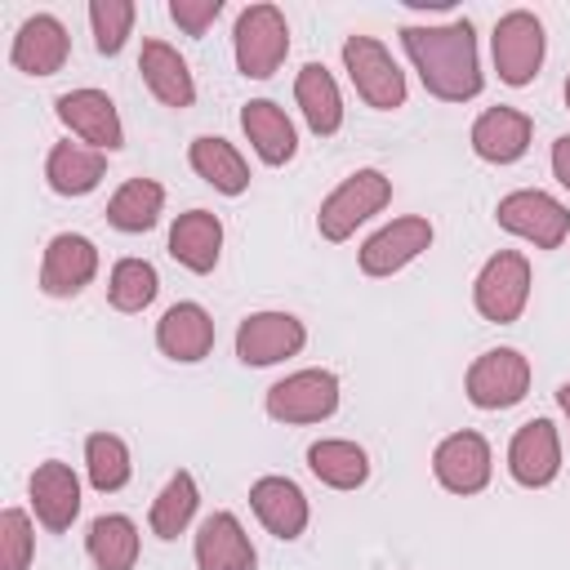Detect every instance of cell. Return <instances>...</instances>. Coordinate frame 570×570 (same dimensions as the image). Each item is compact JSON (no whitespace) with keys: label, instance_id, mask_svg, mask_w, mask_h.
Listing matches in <instances>:
<instances>
[{"label":"cell","instance_id":"33","mask_svg":"<svg viewBox=\"0 0 570 570\" xmlns=\"http://www.w3.org/2000/svg\"><path fill=\"white\" fill-rule=\"evenodd\" d=\"M160 289V276L147 258H120L111 267V281H107V298L116 312H142Z\"/></svg>","mask_w":570,"mask_h":570},{"label":"cell","instance_id":"22","mask_svg":"<svg viewBox=\"0 0 570 570\" xmlns=\"http://www.w3.org/2000/svg\"><path fill=\"white\" fill-rule=\"evenodd\" d=\"M138 71H142L147 89H151L165 107L183 111V107L196 102V80H191V71H187V58H183L174 45H165V40H142Z\"/></svg>","mask_w":570,"mask_h":570},{"label":"cell","instance_id":"1","mask_svg":"<svg viewBox=\"0 0 570 570\" xmlns=\"http://www.w3.org/2000/svg\"><path fill=\"white\" fill-rule=\"evenodd\" d=\"M401 45L432 98L468 102L481 94L485 76L476 58V31L468 18H454L445 27H401Z\"/></svg>","mask_w":570,"mask_h":570},{"label":"cell","instance_id":"11","mask_svg":"<svg viewBox=\"0 0 570 570\" xmlns=\"http://www.w3.org/2000/svg\"><path fill=\"white\" fill-rule=\"evenodd\" d=\"M307 343V330L289 312H249L236 330V356L245 365H276L285 356H298Z\"/></svg>","mask_w":570,"mask_h":570},{"label":"cell","instance_id":"7","mask_svg":"<svg viewBox=\"0 0 570 570\" xmlns=\"http://www.w3.org/2000/svg\"><path fill=\"white\" fill-rule=\"evenodd\" d=\"M343 67L356 85V94L379 107V111H396L405 102V71L392 62V53L374 40V36H347L343 40Z\"/></svg>","mask_w":570,"mask_h":570},{"label":"cell","instance_id":"30","mask_svg":"<svg viewBox=\"0 0 570 570\" xmlns=\"http://www.w3.org/2000/svg\"><path fill=\"white\" fill-rule=\"evenodd\" d=\"M165 209V187L156 178H129L116 187V196L107 200V223L116 232H151L156 218Z\"/></svg>","mask_w":570,"mask_h":570},{"label":"cell","instance_id":"32","mask_svg":"<svg viewBox=\"0 0 570 570\" xmlns=\"http://www.w3.org/2000/svg\"><path fill=\"white\" fill-rule=\"evenodd\" d=\"M85 472H89V485H94L98 494L125 490V485H129V472H134L129 445H125L120 436H111V432H94V436L85 441Z\"/></svg>","mask_w":570,"mask_h":570},{"label":"cell","instance_id":"14","mask_svg":"<svg viewBox=\"0 0 570 570\" xmlns=\"http://www.w3.org/2000/svg\"><path fill=\"white\" fill-rule=\"evenodd\" d=\"M428 245H432V223L428 218H419V214L392 218L387 227H379L361 245V272L365 276H392V272L410 267Z\"/></svg>","mask_w":570,"mask_h":570},{"label":"cell","instance_id":"3","mask_svg":"<svg viewBox=\"0 0 570 570\" xmlns=\"http://www.w3.org/2000/svg\"><path fill=\"white\" fill-rule=\"evenodd\" d=\"M392 200V183L379 169H356L347 174L316 209V232L325 240H347L365 218H374Z\"/></svg>","mask_w":570,"mask_h":570},{"label":"cell","instance_id":"39","mask_svg":"<svg viewBox=\"0 0 570 570\" xmlns=\"http://www.w3.org/2000/svg\"><path fill=\"white\" fill-rule=\"evenodd\" d=\"M566 107H570V76H566Z\"/></svg>","mask_w":570,"mask_h":570},{"label":"cell","instance_id":"16","mask_svg":"<svg viewBox=\"0 0 570 570\" xmlns=\"http://www.w3.org/2000/svg\"><path fill=\"white\" fill-rule=\"evenodd\" d=\"M27 494H31V508H36V521L53 534L71 530L76 512H80V481L76 472L62 463V459H45L36 463L31 481H27Z\"/></svg>","mask_w":570,"mask_h":570},{"label":"cell","instance_id":"5","mask_svg":"<svg viewBox=\"0 0 570 570\" xmlns=\"http://www.w3.org/2000/svg\"><path fill=\"white\" fill-rule=\"evenodd\" d=\"M543 49H548L543 22L530 9H512V13H503L494 22L490 53H494V71H499L503 85H512V89L530 85L539 76V67H543Z\"/></svg>","mask_w":570,"mask_h":570},{"label":"cell","instance_id":"15","mask_svg":"<svg viewBox=\"0 0 570 570\" xmlns=\"http://www.w3.org/2000/svg\"><path fill=\"white\" fill-rule=\"evenodd\" d=\"M98 272V245L89 236L76 232H58L45 245V263H40V289L49 298H71L80 294Z\"/></svg>","mask_w":570,"mask_h":570},{"label":"cell","instance_id":"20","mask_svg":"<svg viewBox=\"0 0 570 570\" xmlns=\"http://www.w3.org/2000/svg\"><path fill=\"white\" fill-rule=\"evenodd\" d=\"M156 347L169 356V361H205L209 347H214V321L200 303H174L160 321H156Z\"/></svg>","mask_w":570,"mask_h":570},{"label":"cell","instance_id":"10","mask_svg":"<svg viewBox=\"0 0 570 570\" xmlns=\"http://www.w3.org/2000/svg\"><path fill=\"white\" fill-rule=\"evenodd\" d=\"M432 472L450 494H481L490 485L494 459H490V441L472 428L450 432L436 450H432Z\"/></svg>","mask_w":570,"mask_h":570},{"label":"cell","instance_id":"25","mask_svg":"<svg viewBox=\"0 0 570 570\" xmlns=\"http://www.w3.org/2000/svg\"><path fill=\"white\" fill-rule=\"evenodd\" d=\"M107 174V151L80 147V142H53L45 160V183L58 196H89Z\"/></svg>","mask_w":570,"mask_h":570},{"label":"cell","instance_id":"23","mask_svg":"<svg viewBox=\"0 0 570 570\" xmlns=\"http://www.w3.org/2000/svg\"><path fill=\"white\" fill-rule=\"evenodd\" d=\"M169 254H174L187 272H196V276L214 272V263H218V254H223V223H218V214H209V209H187V214H178L174 227H169Z\"/></svg>","mask_w":570,"mask_h":570},{"label":"cell","instance_id":"24","mask_svg":"<svg viewBox=\"0 0 570 570\" xmlns=\"http://www.w3.org/2000/svg\"><path fill=\"white\" fill-rule=\"evenodd\" d=\"M240 129H245V138L254 142V151H258L263 165H285V160H294V151H298L294 120H289L272 98L245 102V107H240Z\"/></svg>","mask_w":570,"mask_h":570},{"label":"cell","instance_id":"31","mask_svg":"<svg viewBox=\"0 0 570 570\" xmlns=\"http://www.w3.org/2000/svg\"><path fill=\"white\" fill-rule=\"evenodd\" d=\"M196 508H200L196 476H191V472H174V476L160 485V494L151 499V512H147L151 534H156V539H178V534L191 525Z\"/></svg>","mask_w":570,"mask_h":570},{"label":"cell","instance_id":"26","mask_svg":"<svg viewBox=\"0 0 570 570\" xmlns=\"http://www.w3.org/2000/svg\"><path fill=\"white\" fill-rule=\"evenodd\" d=\"M187 160H191V169H196L214 191H223V196H240V191L249 187V165H245V156H240L227 138H214V134L191 138Z\"/></svg>","mask_w":570,"mask_h":570},{"label":"cell","instance_id":"18","mask_svg":"<svg viewBox=\"0 0 570 570\" xmlns=\"http://www.w3.org/2000/svg\"><path fill=\"white\" fill-rule=\"evenodd\" d=\"M67 49H71V36L67 27L53 18V13H31L18 36H13V67L27 71V76H53L62 62H67Z\"/></svg>","mask_w":570,"mask_h":570},{"label":"cell","instance_id":"27","mask_svg":"<svg viewBox=\"0 0 570 570\" xmlns=\"http://www.w3.org/2000/svg\"><path fill=\"white\" fill-rule=\"evenodd\" d=\"M294 98H298L303 120H307L312 134H321V138L338 134V125H343V94H338L334 76H330L321 62H307V67L298 71V80H294Z\"/></svg>","mask_w":570,"mask_h":570},{"label":"cell","instance_id":"34","mask_svg":"<svg viewBox=\"0 0 570 570\" xmlns=\"http://www.w3.org/2000/svg\"><path fill=\"white\" fill-rule=\"evenodd\" d=\"M89 27L98 53H120L134 27V0H94L89 4Z\"/></svg>","mask_w":570,"mask_h":570},{"label":"cell","instance_id":"35","mask_svg":"<svg viewBox=\"0 0 570 570\" xmlns=\"http://www.w3.org/2000/svg\"><path fill=\"white\" fill-rule=\"evenodd\" d=\"M36 552V534L22 508H4L0 512V570H27Z\"/></svg>","mask_w":570,"mask_h":570},{"label":"cell","instance_id":"6","mask_svg":"<svg viewBox=\"0 0 570 570\" xmlns=\"http://www.w3.org/2000/svg\"><path fill=\"white\" fill-rule=\"evenodd\" d=\"M494 218H499L503 232L530 240L534 249H557V245L570 236V209H566L557 196L539 191V187L508 191V196L499 200Z\"/></svg>","mask_w":570,"mask_h":570},{"label":"cell","instance_id":"21","mask_svg":"<svg viewBox=\"0 0 570 570\" xmlns=\"http://www.w3.org/2000/svg\"><path fill=\"white\" fill-rule=\"evenodd\" d=\"M196 566L200 570H254V543L236 512H209L196 530Z\"/></svg>","mask_w":570,"mask_h":570},{"label":"cell","instance_id":"37","mask_svg":"<svg viewBox=\"0 0 570 570\" xmlns=\"http://www.w3.org/2000/svg\"><path fill=\"white\" fill-rule=\"evenodd\" d=\"M552 174H557V183L570 191V134H561V138L552 142Z\"/></svg>","mask_w":570,"mask_h":570},{"label":"cell","instance_id":"38","mask_svg":"<svg viewBox=\"0 0 570 570\" xmlns=\"http://www.w3.org/2000/svg\"><path fill=\"white\" fill-rule=\"evenodd\" d=\"M557 401H561V414L570 419V383H561V387H557Z\"/></svg>","mask_w":570,"mask_h":570},{"label":"cell","instance_id":"9","mask_svg":"<svg viewBox=\"0 0 570 570\" xmlns=\"http://www.w3.org/2000/svg\"><path fill=\"white\" fill-rule=\"evenodd\" d=\"M267 414L276 423H321L338 410V374L334 370H298L267 387Z\"/></svg>","mask_w":570,"mask_h":570},{"label":"cell","instance_id":"2","mask_svg":"<svg viewBox=\"0 0 570 570\" xmlns=\"http://www.w3.org/2000/svg\"><path fill=\"white\" fill-rule=\"evenodd\" d=\"M232 49H236V67L240 76L249 80H267L285 53H289V27H285V13L276 4H245L236 13V27H232Z\"/></svg>","mask_w":570,"mask_h":570},{"label":"cell","instance_id":"28","mask_svg":"<svg viewBox=\"0 0 570 570\" xmlns=\"http://www.w3.org/2000/svg\"><path fill=\"white\" fill-rule=\"evenodd\" d=\"M307 468H312V476L325 481L330 490H356V485H365V476H370V454H365L356 441L325 436V441H312V445H307Z\"/></svg>","mask_w":570,"mask_h":570},{"label":"cell","instance_id":"13","mask_svg":"<svg viewBox=\"0 0 570 570\" xmlns=\"http://www.w3.org/2000/svg\"><path fill=\"white\" fill-rule=\"evenodd\" d=\"M508 472L525 490H543V485L557 481V472H561V436H557L552 419H530V423L517 428V436L508 445Z\"/></svg>","mask_w":570,"mask_h":570},{"label":"cell","instance_id":"12","mask_svg":"<svg viewBox=\"0 0 570 570\" xmlns=\"http://www.w3.org/2000/svg\"><path fill=\"white\" fill-rule=\"evenodd\" d=\"M58 120L76 134V138H85L94 151H116V147H125V125H120V111H116V102L102 94V89H67V94H58Z\"/></svg>","mask_w":570,"mask_h":570},{"label":"cell","instance_id":"4","mask_svg":"<svg viewBox=\"0 0 570 570\" xmlns=\"http://www.w3.org/2000/svg\"><path fill=\"white\" fill-rule=\"evenodd\" d=\"M472 303L485 321L512 325L530 303V263H525V254L499 249L494 258H485V267L472 281Z\"/></svg>","mask_w":570,"mask_h":570},{"label":"cell","instance_id":"19","mask_svg":"<svg viewBox=\"0 0 570 570\" xmlns=\"http://www.w3.org/2000/svg\"><path fill=\"white\" fill-rule=\"evenodd\" d=\"M530 134H534V120L517 107H490L476 116L472 125V151L490 165H512L525 156L530 147Z\"/></svg>","mask_w":570,"mask_h":570},{"label":"cell","instance_id":"8","mask_svg":"<svg viewBox=\"0 0 570 570\" xmlns=\"http://www.w3.org/2000/svg\"><path fill=\"white\" fill-rule=\"evenodd\" d=\"M463 387L476 410H508L530 392V361L517 347H490L468 365Z\"/></svg>","mask_w":570,"mask_h":570},{"label":"cell","instance_id":"36","mask_svg":"<svg viewBox=\"0 0 570 570\" xmlns=\"http://www.w3.org/2000/svg\"><path fill=\"white\" fill-rule=\"evenodd\" d=\"M218 13H223V0H169V18H174L187 36H205Z\"/></svg>","mask_w":570,"mask_h":570},{"label":"cell","instance_id":"29","mask_svg":"<svg viewBox=\"0 0 570 570\" xmlns=\"http://www.w3.org/2000/svg\"><path fill=\"white\" fill-rule=\"evenodd\" d=\"M85 548L98 570H134L138 561V525L125 512H102L85 530Z\"/></svg>","mask_w":570,"mask_h":570},{"label":"cell","instance_id":"17","mask_svg":"<svg viewBox=\"0 0 570 570\" xmlns=\"http://www.w3.org/2000/svg\"><path fill=\"white\" fill-rule=\"evenodd\" d=\"M249 508H254V517L263 521V530L267 534H276V539H298L303 530H307V494L289 481V476H258L254 485H249Z\"/></svg>","mask_w":570,"mask_h":570}]
</instances>
